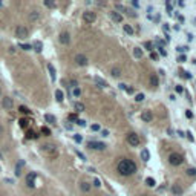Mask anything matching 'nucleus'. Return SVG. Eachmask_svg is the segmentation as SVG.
Instances as JSON below:
<instances>
[{"label": "nucleus", "instance_id": "5fc2aeb1", "mask_svg": "<svg viewBox=\"0 0 196 196\" xmlns=\"http://www.w3.org/2000/svg\"><path fill=\"white\" fill-rule=\"evenodd\" d=\"M90 129L94 130V132H97V130H100V126H98V124H94V126H92Z\"/></svg>", "mask_w": 196, "mask_h": 196}, {"label": "nucleus", "instance_id": "58836bf2", "mask_svg": "<svg viewBox=\"0 0 196 196\" xmlns=\"http://www.w3.org/2000/svg\"><path fill=\"white\" fill-rule=\"evenodd\" d=\"M41 133L43 135H51V130H49L48 127H41Z\"/></svg>", "mask_w": 196, "mask_h": 196}, {"label": "nucleus", "instance_id": "69168bd1", "mask_svg": "<svg viewBox=\"0 0 196 196\" xmlns=\"http://www.w3.org/2000/svg\"><path fill=\"white\" fill-rule=\"evenodd\" d=\"M0 170H2V168H0Z\"/></svg>", "mask_w": 196, "mask_h": 196}, {"label": "nucleus", "instance_id": "4c0bfd02", "mask_svg": "<svg viewBox=\"0 0 196 196\" xmlns=\"http://www.w3.org/2000/svg\"><path fill=\"white\" fill-rule=\"evenodd\" d=\"M74 141H75V143H81L83 138H81V135H74Z\"/></svg>", "mask_w": 196, "mask_h": 196}, {"label": "nucleus", "instance_id": "e2e57ef3", "mask_svg": "<svg viewBox=\"0 0 196 196\" xmlns=\"http://www.w3.org/2000/svg\"><path fill=\"white\" fill-rule=\"evenodd\" d=\"M0 133H2V127H0Z\"/></svg>", "mask_w": 196, "mask_h": 196}, {"label": "nucleus", "instance_id": "49530a36", "mask_svg": "<svg viewBox=\"0 0 196 196\" xmlns=\"http://www.w3.org/2000/svg\"><path fill=\"white\" fill-rule=\"evenodd\" d=\"M20 48H21V49H25V51H29V49H32V48H31V45H20Z\"/></svg>", "mask_w": 196, "mask_h": 196}, {"label": "nucleus", "instance_id": "b1692460", "mask_svg": "<svg viewBox=\"0 0 196 196\" xmlns=\"http://www.w3.org/2000/svg\"><path fill=\"white\" fill-rule=\"evenodd\" d=\"M158 83H159V80H158V77H156V75H152V77H150V84L153 86V88H156V86H158Z\"/></svg>", "mask_w": 196, "mask_h": 196}, {"label": "nucleus", "instance_id": "ea45409f", "mask_svg": "<svg viewBox=\"0 0 196 196\" xmlns=\"http://www.w3.org/2000/svg\"><path fill=\"white\" fill-rule=\"evenodd\" d=\"M135 100H137L138 103H139V101H143V100H144V94H138L137 97H135Z\"/></svg>", "mask_w": 196, "mask_h": 196}, {"label": "nucleus", "instance_id": "dca6fc26", "mask_svg": "<svg viewBox=\"0 0 196 196\" xmlns=\"http://www.w3.org/2000/svg\"><path fill=\"white\" fill-rule=\"evenodd\" d=\"M94 81H95V84L98 86V88H101V89L107 86V84H106V81L103 80V78H100V77H94Z\"/></svg>", "mask_w": 196, "mask_h": 196}, {"label": "nucleus", "instance_id": "3c124183", "mask_svg": "<svg viewBox=\"0 0 196 196\" xmlns=\"http://www.w3.org/2000/svg\"><path fill=\"white\" fill-rule=\"evenodd\" d=\"M186 117H187V118H193V112H192V110H187V112H186Z\"/></svg>", "mask_w": 196, "mask_h": 196}, {"label": "nucleus", "instance_id": "f704fd0d", "mask_svg": "<svg viewBox=\"0 0 196 196\" xmlns=\"http://www.w3.org/2000/svg\"><path fill=\"white\" fill-rule=\"evenodd\" d=\"M72 95H74V97H80V95H81V89H80V88H74Z\"/></svg>", "mask_w": 196, "mask_h": 196}, {"label": "nucleus", "instance_id": "aec40b11", "mask_svg": "<svg viewBox=\"0 0 196 196\" xmlns=\"http://www.w3.org/2000/svg\"><path fill=\"white\" fill-rule=\"evenodd\" d=\"M48 70H49V74H51V80L55 81V69H54L52 64H48Z\"/></svg>", "mask_w": 196, "mask_h": 196}, {"label": "nucleus", "instance_id": "393cba45", "mask_svg": "<svg viewBox=\"0 0 196 196\" xmlns=\"http://www.w3.org/2000/svg\"><path fill=\"white\" fill-rule=\"evenodd\" d=\"M133 55L137 57V58L143 57V49H141V48H135V49H133Z\"/></svg>", "mask_w": 196, "mask_h": 196}, {"label": "nucleus", "instance_id": "7c9ffc66", "mask_svg": "<svg viewBox=\"0 0 196 196\" xmlns=\"http://www.w3.org/2000/svg\"><path fill=\"white\" fill-rule=\"evenodd\" d=\"M39 17H40V14L37 12V11H32V12L29 14V20H37Z\"/></svg>", "mask_w": 196, "mask_h": 196}, {"label": "nucleus", "instance_id": "72a5a7b5", "mask_svg": "<svg viewBox=\"0 0 196 196\" xmlns=\"http://www.w3.org/2000/svg\"><path fill=\"white\" fill-rule=\"evenodd\" d=\"M26 138H31V139H34V138H37V135L34 133V132H32V130H28V133H26Z\"/></svg>", "mask_w": 196, "mask_h": 196}, {"label": "nucleus", "instance_id": "a19ab883", "mask_svg": "<svg viewBox=\"0 0 196 196\" xmlns=\"http://www.w3.org/2000/svg\"><path fill=\"white\" fill-rule=\"evenodd\" d=\"M181 74H182V77H184V78H192V74H188L187 70H182Z\"/></svg>", "mask_w": 196, "mask_h": 196}, {"label": "nucleus", "instance_id": "a211bd4d", "mask_svg": "<svg viewBox=\"0 0 196 196\" xmlns=\"http://www.w3.org/2000/svg\"><path fill=\"white\" fill-rule=\"evenodd\" d=\"M110 15H112V20H113V21H121V20H123V15L119 14V12H117V11L110 12Z\"/></svg>", "mask_w": 196, "mask_h": 196}, {"label": "nucleus", "instance_id": "c85d7f7f", "mask_svg": "<svg viewBox=\"0 0 196 196\" xmlns=\"http://www.w3.org/2000/svg\"><path fill=\"white\" fill-rule=\"evenodd\" d=\"M146 184H147V187H155L156 182H155L153 178H147V179H146Z\"/></svg>", "mask_w": 196, "mask_h": 196}, {"label": "nucleus", "instance_id": "6e6552de", "mask_svg": "<svg viewBox=\"0 0 196 196\" xmlns=\"http://www.w3.org/2000/svg\"><path fill=\"white\" fill-rule=\"evenodd\" d=\"M2 106L6 109V110H11V109L14 107V101H12V98H9V97H5L3 98V101H2Z\"/></svg>", "mask_w": 196, "mask_h": 196}, {"label": "nucleus", "instance_id": "680f3d73", "mask_svg": "<svg viewBox=\"0 0 196 196\" xmlns=\"http://www.w3.org/2000/svg\"><path fill=\"white\" fill-rule=\"evenodd\" d=\"M0 159H2V153H0Z\"/></svg>", "mask_w": 196, "mask_h": 196}, {"label": "nucleus", "instance_id": "39448f33", "mask_svg": "<svg viewBox=\"0 0 196 196\" xmlns=\"http://www.w3.org/2000/svg\"><path fill=\"white\" fill-rule=\"evenodd\" d=\"M88 147H89L90 150H104L106 149V146L103 144V143H100V141H89Z\"/></svg>", "mask_w": 196, "mask_h": 196}, {"label": "nucleus", "instance_id": "4468645a", "mask_svg": "<svg viewBox=\"0 0 196 196\" xmlns=\"http://www.w3.org/2000/svg\"><path fill=\"white\" fill-rule=\"evenodd\" d=\"M69 41H70V35L68 34V32H61V34H60V43L68 45Z\"/></svg>", "mask_w": 196, "mask_h": 196}, {"label": "nucleus", "instance_id": "f257e3e1", "mask_svg": "<svg viewBox=\"0 0 196 196\" xmlns=\"http://www.w3.org/2000/svg\"><path fill=\"white\" fill-rule=\"evenodd\" d=\"M117 170L121 176H132V175H135V172H137V164H135L132 159H126V158H124V159H121L118 162Z\"/></svg>", "mask_w": 196, "mask_h": 196}, {"label": "nucleus", "instance_id": "4d7b16f0", "mask_svg": "<svg viewBox=\"0 0 196 196\" xmlns=\"http://www.w3.org/2000/svg\"><path fill=\"white\" fill-rule=\"evenodd\" d=\"M77 81H75V80H70V86H72V88H77Z\"/></svg>", "mask_w": 196, "mask_h": 196}, {"label": "nucleus", "instance_id": "20e7f679", "mask_svg": "<svg viewBox=\"0 0 196 196\" xmlns=\"http://www.w3.org/2000/svg\"><path fill=\"white\" fill-rule=\"evenodd\" d=\"M15 35L19 37V39H28V35H29V31L28 28H25V26H19L17 29H15Z\"/></svg>", "mask_w": 196, "mask_h": 196}, {"label": "nucleus", "instance_id": "09e8293b", "mask_svg": "<svg viewBox=\"0 0 196 196\" xmlns=\"http://www.w3.org/2000/svg\"><path fill=\"white\" fill-rule=\"evenodd\" d=\"M45 5H46L48 8H52V6H54V2H51V0H46V2H45Z\"/></svg>", "mask_w": 196, "mask_h": 196}, {"label": "nucleus", "instance_id": "a18cd8bd", "mask_svg": "<svg viewBox=\"0 0 196 196\" xmlns=\"http://www.w3.org/2000/svg\"><path fill=\"white\" fill-rule=\"evenodd\" d=\"M175 90L178 92V94H182V92H184V88H182V86H176Z\"/></svg>", "mask_w": 196, "mask_h": 196}, {"label": "nucleus", "instance_id": "e433bc0d", "mask_svg": "<svg viewBox=\"0 0 196 196\" xmlns=\"http://www.w3.org/2000/svg\"><path fill=\"white\" fill-rule=\"evenodd\" d=\"M150 58H152V60H153V61H156V60H158V58H159V55H158V54H156V52H153V51H152V52H150Z\"/></svg>", "mask_w": 196, "mask_h": 196}, {"label": "nucleus", "instance_id": "6e6d98bb", "mask_svg": "<svg viewBox=\"0 0 196 196\" xmlns=\"http://www.w3.org/2000/svg\"><path fill=\"white\" fill-rule=\"evenodd\" d=\"M186 135H187V138H188L190 141H195V138H193V135H192V133H190V132H187Z\"/></svg>", "mask_w": 196, "mask_h": 196}, {"label": "nucleus", "instance_id": "9b49d317", "mask_svg": "<svg viewBox=\"0 0 196 196\" xmlns=\"http://www.w3.org/2000/svg\"><path fill=\"white\" fill-rule=\"evenodd\" d=\"M75 63H77L78 66H86V64H88V58L84 55H81V54H78V55H75Z\"/></svg>", "mask_w": 196, "mask_h": 196}, {"label": "nucleus", "instance_id": "f03ea898", "mask_svg": "<svg viewBox=\"0 0 196 196\" xmlns=\"http://www.w3.org/2000/svg\"><path fill=\"white\" fill-rule=\"evenodd\" d=\"M41 152H43V153H46V155H49V156H57V147H55V144H52V143L43 144L41 146Z\"/></svg>", "mask_w": 196, "mask_h": 196}, {"label": "nucleus", "instance_id": "37998d69", "mask_svg": "<svg viewBox=\"0 0 196 196\" xmlns=\"http://www.w3.org/2000/svg\"><path fill=\"white\" fill-rule=\"evenodd\" d=\"M158 52H159V55H162V57H166V55H167V52H166L162 48H158Z\"/></svg>", "mask_w": 196, "mask_h": 196}, {"label": "nucleus", "instance_id": "bf43d9fd", "mask_svg": "<svg viewBox=\"0 0 196 196\" xmlns=\"http://www.w3.org/2000/svg\"><path fill=\"white\" fill-rule=\"evenodd\" d=\"M66 129H68V130H70V129H72V124H69V123H66Z\"/></svg>", "mask_w": 196, "mask_h": 196}, {"label": "nucleus", "instance_id": "8fccbe9b", "mask_svg": "<svg viewBox=\"0 0 196 196\" xmlns=\"http://www.w3.org/2000/svg\"><path fill=\"white\" fill-rule=\"evenodd\" d=\"M77 155L80 156V159H81V161H86V156H84L83 153H81V152H78V150H77Z\"/></svg>", "mask_w": 196, "mask_h": 196}, {"label": "nucleus", "instance_id": "423d86ee", "mask_svg": "<svg viewBox=\"0 0 196 196\" xmlns=\"http://www.w3.org/2000/svg\"><path fill=\"white\" fill-rule=\"evenodd\" d=\"M127 143L130 144V146H133V147H137V146H139V137L137 133H129L127 135Z\"/></svg>", "mask_w": 196, "mask_h": 196}, {"label": "nucleus", "instance_id": "c03bdc74", "mask_svg": "<svg viewBox=\"0 0 196 196\" xmlns=\"http://www.w3.org/2000/svg\"><path fill=\"white\" fill-rule=\"evenodd\" d=\"M77 124L81 127H86V121H83V119H77Z\"/></svg>", "mask_w": 196, "mask_h": 196}, {"label": "nucleus", "instance_id": "bb28decb", "mask_svg": "<svg viewBox=\"0 0 196 196\" xmlns=\"http://www.w3.org/2000/svg\"><path fill=\"white\" fill-rule=\"evenodd\" d=\"M19 112H21V113H25V115H29L31 113V110L26 106H19Z\"/></svg>", "mask_w": 196, "mask_h": 196}, {"label": "nucleus", "instance_id": "c9c22d12", "mask_svg": "<svg viewBox=\"0 0 196 196\" xmlns=\"http://www.w3.org/2000/svg\"><path fill=\"white\" fill-rule=\"evenodd\" d=\"M187 49H188L187 46H178V48H176V51H178V52H181V54H184V52L187 51Z\"/></svg>", "mask_w": 196, "mask_h": 196}, {"label": "nucleus", "instance_id": "473e14b6", "mask_svg": "<svg viewBox=\"0 0 196 196\" xmlns=\"http://www.w3.org/2000/svg\"><path fill=\"white\" fill-rule=\"evenodd\" d=\"M187 176H196V168H187Z\"/></svg>", "mask_w": 196, "mask_h": 196}, {"label": "nucleus", "instance_id": "2eb2a0df", "mask_svg": "<svg viewBox=\"0 0 196 196\" xmlns=\"http://www.w3.org/2000/svg\"><path fill=\"white\" fill-rule=\"evenodd\" d=\"M23 166H25V161L21 159V161H19L17 164H15V176H20L21 175V168H23Z\"/></svg>", "mask_w": 196, "mask_h": 196}, {"label": "nucleus", "instance_id": "ddd939ff", "mask_svg": "<svg viewBox=\"0 0 196 196\" xmlns=\"http://www.w3.org/2000/svg\"><path fill=\"white\" fill-rule=\"evenodd\" d=\"M172 193L175 195V196H181V195L184 193V188L179 186V184H175V186L172 187Z\"/></svg>", "mask_w": 196, "mask_h": 196}, {"label": "nucleus", "instance_id": "f8f14e48", "mask_svg": "<svg viewBox=\"0 0 196 196\" xmlns=\"http://www.w3.org/2000/svg\"><path fill=\"white\" fill-rule=\"evenodd\" d=\"M141 119L146 123H150L152 119H153V115H152L150 110H144V112H141Z\"/></svg>", "mask_w": 196, "mask_h": 196}, {"label": "nucleus", "instance_id": "7ed1b4c3", "mask_svg": "<svg viewBox=\"0 0 196 196\" xmlns=\"http://www.w3.org/2000/svg\"><path fill=\"white\" fill-rule=\"evenodd\" d=\"M168 162H170V166H181L184 162V156L181 153H172L168 156Z\"/></svg>", "mask_w": 196, "mask_h": 196}, {"label": "nucleus", "instance_id": "4be33fe9", "mask_svg": "<svg viewBox=\"0 0 196 196\" xmlns=\"http://www.w3.org/2000/svg\"><path fill=\"white\" fill-rule=\"evenodd\" d=\"M45 119H46V123H49V124H55V123H57L55 117H54V115H49V113H48V115H45Z\"/></svg>", "mask_w": 196, "mask_h": 196}, {"label": "nucleus", "instance_id": "6ab92c4d", "mask_svg": "<svg viewBox=\"0 0 196 196\" xmlns=\"http://www.w3.org/2000/svg\"><path fill=\"white\" fill-rule=\"evenodd\" d=\"M90 187H92V186H90L89 182H81V184H80V188H81V192H84V193H88L89 190H90Z\"/></svg>", "mask_w": 196, "mask_h": 196}, {"label": "nucleus", "instance_id": "603ef678", "mask_svg": "<svg viewBox=\"0 0 196 196\" xmlns=\"http://www.w3.org/2000/svg\"><path fill=\"white\" fill-rule=\"evenodd\" d=\"M178 61H179V63H184V61H186V55H179Z\"/></svg>", "mask_w": 196, "mask_h": 196}, {"label": "nucleus", "instance_id": "412c9836", "mask_svg": "<svg viewBox=\"0 0 196 196\" xmlns=\"http://www.w3.org/2000/svg\"><path fill=\"white\" fill-rule=\"evenodd\" d=\"M55 100H57L58 103H63V100H64V98H63V92L60 90V89L55 90Z\"/></svg>", "mask_w": 196, "mask_h": 196}, {"label": "nucleus", "instance_id": "052dcab7", "mask_svg": "<svg viewBox=\"0 0 196 196\" xmlns=\"http://www.w3.org/2000/svg\"><path fill=\"white\" fill-rule=\"evenodd\" d=\"M144 46H146V48H149V49H152V43H146Z\"/></svg>", "mask_w": 196, "mask_h": 196}, {"label": "nucleus", "instance_id": "79ce46f5", "mask_svg": "<svg viewBox=\"0 0 196 196\" xmlns=\"http://www.w3.org/2000/svg\"><path fill=\"white\" fill-rule=\"evenodd\" d=\"M112 75L113 77H119V75H121L119 74V69H112Z\"/></svg>", "mask_w": 196, "mask_h": 196}, {"label": "nucleus", "instance_id": "5701e85b", "mask_svg": "<svg viewBox=\"0 0 196 196\" xmlns=\"http://www.w3.org/2000/svg\"><path fill=\"white\" fill-rule=\"evenodd\" d=\"M74 109H75L77 112H83L86 107H84V104H83V103H75V104H74Z\"/></svg>", "mask_w": 196, "mask_h": 196}, {"label": "nucleus", "instance_id": "a878e982", "mask_svg": "<svg viewBox=\"0 0 196 196\" xmlns=\"http://www.w3.org/2000/svg\"><path fill=\"white\" fill-rule=\"evenodd\" d=\"M32 48H34V51H35V52H41L43 45H41L40 41H35V43H34V46H32Z\"/></svg>", "mask_w": 196, "mask_h": 196}, {"label": "nucleus", "instance_id": "f3484780", "mask_svg": "<svg viewBox=\"0 0 196 196\" xmlns=\"http://www.w3.org/2000/svg\"><path fill=\"white\" fill-rule=\"evenodd\" d=\"M141 159H143V161H149L150 159V153H149V150H147V149L141 150Z\"/></svg>", "mask_w": 196, "mask_h": 196}, {"label": "nucleus", "instance_id": "864d4df0", "mask_svg": "<svg viewBox=\"0 0 196 196\" xmlns=\"http://www.w3.org/2000/svg\"><path fill=\"white\" fill-rule=\"evenodd\" d=\"M69 119H72V121H77V115H75V113H70V115H69Z\"/></svg>", "mask_w": 196, "mask_h": 196}, {"label": "nucleus", "instance_id": "13d9d810", "mask_svg": "<svg viewBox=\"0 0 196 196\" xmlns=\"http://www.w3.org/2000/svg\"><path fill=\"white\" fill-rule=\"evenodd\" d=\"M101 133H103V135H104V137H107V135H109V130H106V129H103V130H101Z\"/></svg>", "mask_w": 196, "mask_h": 196}, {"label": "nucleus", "instance_id": "9d476101", "mask_svg": "<svg viewBox=\"0 0 196 196\" xmlns=\"http://www.w3.org/2000/svg\"><path fill=\"white\" fill-rule=\"evenodd\" d=\"M35 172H31V173H28V176H26V184H28V187H34L35 186Z\"/></svg>", "mask_w": 196, "mask_h": 196}, {"label": "nucleus", "instance_id": "c756f323", "mask_svg": "<svg viewBox=\"0 0 196 196\" xmlns=\"http://www.w3.org/2000/svg\"><path fill=\"white\" fill-rule=\"evenodd\" d=\"M28 119H26V118H21L20 119V121H19V124H20V127H23V129H26V127H28Z\"/></svg>", "mask_w": 196, "mask_h": 196}, {"label": "nucleus", "instance_id": "0e129e2a", "mask_svg": "<svg viewBox=\"0 0 196 196\" xmlns=\"http://www.w3.org/2000/svg\"><path fill=\"white\" fill-rule=\"evenodd\" d=\"M0 6H2V2H0Z\"/></svg>", "mask_w": 196, "mask_h": 196}, {"label": "nucleus", "instance_id": "1a4fd4ad", "mask_svg": "<svg viewBox=\"0 0 196 196\" xmlns=\"http://www.w3.org/2000/svg\"><path fill=\"white\" fill-rule=\"evenodd\" d=\"M115 11H117V12L119 11V12H124V14H130L132 17H137V14H135L133 11H129L126 6H123V5H117V6H115Z\"/></svg>", "mask_w": 196, "mask_h": 196}, {"label": "nucleus", "instance_id": "2f4dec72", "mask_svg": "<svg viewBox=\"0 0 196 196\" xmlns=\"http://www.w3.org/2000/svg\"><path fill=\"white\" fill-rule=\"evenodd\" d=\"M119 88H121V89H124V90L127 92V94H133V89H132V88H127L126 84H119Z\"/></svg>", "mask_w": 196, "mask_h": 196}, {"label": "nucleus", "instance_id": "de8ad7c7", "mask_svg": "<svg viewBox=\"0 0 196 196\" xmlns=\"http://www.w3.org/2000/svg\"><path fill=\"white\" fill-rule=\"evenodd\" d=\"M100 186H101V184H100V179H97V178H95V179H94V187H97V188H98Z\"/></svg>", "mask_w": 196, "mask_h": 196}, {"label": "nucleus", "instance_id": "0eeeda50", "mask_svg": "<svg viewBox=\"0 0 196 196\" xmlns=\"http://www.w3.org/2000/svg\"><path fill=\"white\" fill-rule=\"evenodd\" d=\"M83 20L86 23H94L97 20V15H95V12H92V11H86V12H83Z\"/></svg>", "mask_w": 196, "mask_h": 196}, {"label": "nucleus", "instance_id": "cd10ccee", "mask_svg": "<svg viewBox=\"0 0 196 196\" xmlns=\"http://www.w3.org/2000/svg\"><path fill=\"white\" fill-rule=\"evenodd\" d=\"M124 32H126V34H129V35H132L133 34V28L130 25H124Z\"/></svg>", "mask_w": 196, "mask_h": 196}]
</instances>
